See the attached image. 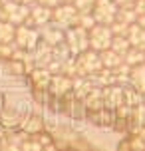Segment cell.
<instances>
[{"mask_svg":"<svg viewBox=\"0 0 145 151\" xmlns=\"http://www.w3.org/2000/svg\"><path fill=\"white\" fill-rule=\"evenodd\" d=\"M24 139H4V141H0V151H22L20 149V143H22Z\"/></svg>","mask_w":145,"mask_h":151,"instance_id":"7402d4cb","label":"cell"},{"mask_svg":"<svg viewBox=\"0 0 145 151\" xmlns=\"http://www.w3.org/2000/svg\"><path fill=\"white\" fill-rule=\"evenodd\" d=\"M113 2L119 8H127V6H133V2H135V0H113Z\"/></svg>","mask_w":145,"mask_h":151,"instance_id":"4316f807","label":"cell"},{"mask_svg":"<svg viewBox=\"0 0 145 151\" xmlns=\"http://www.w3.org/2000/svg\"><path fill=\"white\" fill-rule=\"evenodd\" d=\"M40 44V32L30 26V24H22L16 28V36H14V46L22 52H34L36 46Z\"/></svg>","mask_w":145,"mask_h":151,"instance_id":"3957f363","label":"cell"},{"mask_svg":"<svg viewBox=\"0 0 145 151\" xmlns=\"http://www.w3.org/2000/svg\"><path fill=\"white\" fill-rule=\"evenodd\" d=\"M64 2H66V4H74L76 0H64Z\"/></svg>","mask_w":145,"mask_h":151,"instance_id":"f546056e","label":"cell"},{"mask_svg":"<svg viewBox=\"0 0 145 151\" xmlns=\"http://www.w3.org/2000/svg\"><path fill=\"white\" fill-rule=\"evenodd\" d=\"M93 2H95V0H76L74 6L78 8V12H92Z\"/></svg>","mask_w":145,"mask_h":151,"instance_id":"cb8c5ba5","label":"cell"},{"mask_svg":"<svg viewBox=\"0 0 145 151\" xmlns=\"http://www.w3.org/2000/svg\"><path fill=\"white\" fill-rule=\"evenodd\" d=\"M137 24L141 26V28H145V14H143V16H139V18H137Z\"/></svg>","mask_w":145,"mask_h":151,"instance_id":"f1b7e54d","label":"cell"},{"mask_svg":"<svg viewBox=\"0 0 145 151\" xmlns=\"http://www.w3.org/2000/svg\"><path fill=\"white\" fill-rule=\"evenodd\" d=\"M117 10L119 6L115 4L113 0H95L92 8V16L95 24H103V26H109L117 18Z\"/></svg>","mask_w":145,"mask_h":151,"instance_id":"8992f818","label":"cell"},{"mask_svg":"<svg viewBox=\"0 0 145 151\" xmlns=\"http://www.w3.org/2000/svg\"><path fill=\"white\" fill-rule=\"evenodd\" d=\"M14 36H16L14 24L0 20V44H14Z\"/></svg>","mask_w":145,"mask_h":151,"instance_id":"2e32d148","label":"cell"},{"mask_svg":"<svg viewBox=\"0 0 145 151\" xmlns=\"http://www.w3.org/2000/svg\"><path fill=\"white\" fill-rule=\"evenodd\" d=\"M123 62H125L129 68H135V66H139V64L145 62V52L135 50V48H129V52L123 56Z\"/></svg>","mask_w":145,"mask_h":151,"instance_id":"e0dca14e","label":"cell"},{"mask_svg":"<svg viewBox=\"0 0 145 151\" xmlns=\"http://www.w3.org/2000/svg\"><path fill=\"white\" fill-rule=\"evenodd\" d=\"M40 42H44V44L48 46H58L64 42V36H66V30L64 28H60L58 24L54 22H48L46 26H40Z\"/></svg>","mask_w":145,"mask_h":151,"instance_id":"ba28073f","label":"cell"},{"mask_svg":"<svg viewBox=\"0 0 145 151\" xmlns=\"http://www.w3.org/2000/svg\"><path fill=\"white\" fill-rule=\"evenodd\" d=\"M14 2H18V4H24V6H32L36 0H14Z\"/></svg>","mask_w":145,"mask_h":151,"instance_id":"83f0119b","label":"cell"},{"mask_svg":"<svg viewBox=\"0 0 145 151\" xmlns=\"http://www.w3.org/2000/svg\"><path fill=\"white\" fill-rule=\"evenodd\" d=\"M99 58H101L103 68H107V70H115V68H119L121 64H125V62H123V56L115 54L113 50H106V52H101V54H99Z\"/></svg>","mask_w":145,"mask_h":151,"instance_id":"5bb4252c","label":"cell"},{"mask_svg":"<svg viewBox=\"0 0 145 151\" xmlns=\"http://www.w3.org/2000/svg\"><path fill=\"white\" fill-rule=\"evenodd\" d=\"M74 66H76V76L78 78H92L103 68L101 58L98 52L93 50H85V52L74 56Z\"/></svg>","mask_w":145,"mask_h":151,"instance_id":"6da1fadb","label":"cell"},{"mask_svg":"<svg viewBox=\"0 0 145 151\" xmlns=\"http://www.w3.org/2000/svg\"><path fill=\"white\" fill-rule=\"evenodd\" d=\"M129 42H127V38L125 36H113L111 40V46H109V50H113L115 54H119V56H125V54L129 52Z\"/></svg>","mask_w":145,"mask_h":151,"instance_id":"ac0fdd59","label":"cell"},{"mask_svg":"<svg viewBox=\"0 0 145 151\" xmlns=\"http://www.w3.org/2000/svg\"><path fill=\"white\" fill-rule=\"evenodd\" d=\"M20 149L22 151H44V145L40 143L38 139H24L22 143H20Z\"/></svg>","mask_w":145,"mask_h":151,"instance_id":"603a6c76","label":"cell"},{"mask_svg":"<svg viewBox=\"0 0 145 151\" xmlns=\"http://www.w3.org/2000/svg\"><path fill=\"white\" fill-rule=\"evenodd\" d=\"M76 26L78 28H84V30H92L93 26H95V20H93L92 12H80L78 14V20H76Z\"/></svg>","mask_w":145,"mask_h":151,"instance_id":"ffe728a7","label":"cell"},{"mask_svg":"<svg viewBox=\"0 0 145 151\" xmlns=\"http://www.w3.org/2000/svg\"><path fill=\"white\" fill-rule=\"evenodd\" d=\"M101 96H103V104L107 107H121L123 106V86H107L101 90Z\"/></svg>","mask_w":145,"mask_h":151,"instance_id":"8fae6325","label":"cell"},{"mask_svg":"<svg viewBox=\"0 0 145 151\" xmlns=\"http://www.w3.org/2000/svg\"><path fill=\"white\" fill-rule=\"evenodd\" d=\"M125 38H127V42H129L131 48L145 52V28H141L137 22L129 26V30H127V36H125Z\"/></svg>","mask_w":145,"mask_h":151,"instance_id":"7c38bea8","label":"cell"},{"mask_svg":"<svg viewBox=\"0 0 145 151\" xmlns=\"http://www.w3.org/2000/svg\"><path fill=\"white\" fill-rule=\"evenodd\" d=\"M52 72L46 68H38L32 72V82H34V86L36 88H40V90H46L48 86H50V80H52Z\"/></svg>","mask_w":145,"mask_h":151,"instance_id":"9a60e30c","label":"cell"},{"mask_svg":"<svg viewBox=\"0 0 145 151\" xmlns=\"http://www.w3.org/2000/svg\"><path fill=\"white\" fill-rule=\"evenodd\" d=\"M0 141H2V139H0Z\"/></svg>","mask_w":145,"mask_h":151,"instance_id":"4dcf8cb0","label":"cell"},{"mask_svg":"<svg viewBox=\"0 0 145 151\" xmlns=\"http://www.w3.org/2000/svg\"><path fill=\"white\" fill-rule=\"evenodd\" d=\"M38 4H42V6H46V8H56V6H60V4H64V0H36Z\"/></svg>","mask_w":145,"mask_h":151,"instance_id":"484cf974","label":"cell"},{"mask_svg":"<svg viewBox=\"0 0 145 151\" xmlns=\"http://www.w3.org/2000/svg\"><path fill=\"white\" fill-rule=\"evenodd\" d=\"M48 22H52V8H46L38 4V2H34L30 6V16H28V24L30 26H46Z\"/></svg>","mask_w":145,"mask_h":151,"instance_id":"9c48e42d","label":"cell"},{"mask_svg":"<svg viewBox=\"0 0 145 151\" xmlns=\"http://www.w3.org/2000/svg\"><path fill=\"white\" fill-rule=\"evenodd\" d=\"M28 16H30V6L18 4L14 0H0V20H6L18 28L22 24H28Z\"/></svg>","mask_w":145,"mask_h":151,"instance_id":"7a4b0ae2","label":"cell"},{"mask_svg":"<svg viewBox=\"0 0 145 151\" xmlns=\"http://www.w3.org/2000/svg\"><path fill=\"white\" fill-rule=\"evenodd\" d=\"M22 127L26 129L28 133H32V131H34V133H38L40 129H42V119H40L38 115H32L26 123H22Z\"/></svg>","mask_w":145,"mask_h":151,"instance_id":"44dd1931","label":"cell"},{"mask_svg":"<svg viewBox=\"0 0 145 151\" xmlns=\"http://www.w3.org/2000/svg\"><path fill=\"white\" fill-rule=\"evenodd\" d=\"M88 36H90V50H93L98 54L109 50L111 40H113V34L109 30V26H103V24H95L92 30L88 32Z\"/></svg>","mask_w":145,"mask_h":151,"instance_id":"5b68a950","label":"cell"},{"mask_svg":"<svg viewBox=\"0 0 145 151\" xmlns=\"http://www.w3.org/2000/svg\"><path fill=\"white\" fill-rule=\"evenodd\" d=\"M64 44L68 46V50L72 56H78V54L90 50V36H88V30L84 28H78V26H72L66 30V36H64Z\"/></svg>","mask_w":145,"mask_h":151,"instance_id":"277c9868","label":"cell"},{"mask_svg":"<svg viewBox=\"0 0 145 151\" xmlns=\"http://www.w3.org/2000/svg\"><path fill=\"white\" fill-rule=\"evenodd\" d=\"M78 8L74 6V4H60V6H56L52 10V22L58 24L60 28H64V30H68V28H72V26H76V20H78Z\"/></svg>","mask_w":145,"mask_h":151,"instance_id":"52a82bcc","label":"cell"},{"mask_svg":"<svg viewBox=\"0 0 145 151\" xmlns=\"http://www.w3.org/2000/svg\"><path fill=\"white\" fill-rule=\"evenodd\" d=\"M129 82H131V86H133L141 96H145V62H143V64H139V66H135V68H131Z\"/></svg>","mask_w":145,"mask_h":151,"instance_id":"4fadbf2b","label":"cell"},{"mask_svg":"<svg viewBox=\"0 0 145 151\" xmlns=\"http://www.w3.org/2000/svg\"><path fill=\"white\" fill-rule=\"evenodd\" d=\"M115 20H119V22H123V24H135L137 22V14L133 12V8L131 6H127V8H119L117 10V18Z\"/></svg>","mask_w":145,"mask_h":151,"instance_id":"d6986e66","label":"cell"},{"mask_svg":"<svg viewBox=\"0 0 145 151\" xmlns=\"http://www.w3.org/2000/svg\"><path fill=\"white\" fill-rule=\"evenodd\" d=\"M131 8H133V12L137 14V18H139V16H143L145 14V0H135Z\"/></svg>","mask_w":145,"mask_h":151,"instance_id":"d4e9b609","label":"cell"},{"mask_svg":"<svg viewBox=\"0 0 145 151\" xmlns=\"http://www.w3.org/2000/svg\"><path fill=\"white\" fill-rule=\"evenodd\" d=\"M48 90L56 93V96H64V93H70L74 90V80L70 76H64V74H54L52 80H50V86Z\"/></svg>","mask_w":145,"mask_h":151,"instance_id":"30bf717a","label":"cell"}]
</instances>
